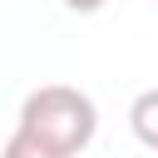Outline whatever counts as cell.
<instances>
[{"label": "cell", "mask_w": 158, "mask_h": 158, "mask_svg": "<svg viewBox=\"0 0 158 158\" xmlns=\"http://www.w3.org/2000/svg\"><path fill=\"white\" fill-rule=\"evenodd\" d=\"M64 5H69V10H79V15H94L104 0H64Z\"/></svg>", "instance_id": "cell-4"}, {"label": "cell", "mask_w": 158, "mask_h": 158, "mask_svg": "<svg viewBox=\"0 0 158 158\" xmlns=\"http://www.w3.org/2000/svg\"><path fill=\"white\" fill-rule=\"evenodd\" d=\"M20 133L40 138L44 148L74 158L94 143L99 133V109L84 89H69V84H44L35 89L25 104H20Z\"/></svg>", "instance_id": "cell-1"}, {"label": "cell", "mask_w": 158, "mask_h": 158, "mask_svg": "<svg viewBox=\"0 0 158 158\" xmlns=\"http://www.w3.org/2000/svg\"><path fill=\"white\" fill-rule=\"evenodd\" d=\"M153 5H158V0H153Z\"/></svg>", "instance_id": "cell-5"}, {"label": "cell", "mask_w": 158, "mask_h": 158, "mask_svg": "<svg viewBox=\"0 0 158 158\" xmlns=\"http://www.w3.org/2000/svg\"><path fill=\"white\" fill-rule=\"evenodd\" d=\"M128 128H133V138L148 153H158V89H143L128 104Z\"/></svg>", "instance_id": "cell-2"}, {"label": "cell", "mask_w": 158, "mask_h": 158, "mask_svg": "<svg viewBox=\"0 0 158 158\" xmlns=\"http://www.w3.org/2000/svg\"><path fill=\"white\" fill-rule=\"evenodd\" d=\"M0 158H64V153H54V148H44L40 138H30V133H10V143L0 148Z\"/></svg>", "instance_id": "cell-3"}]
</instances>
